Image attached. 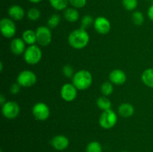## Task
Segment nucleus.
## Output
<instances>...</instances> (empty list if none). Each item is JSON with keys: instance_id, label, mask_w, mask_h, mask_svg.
<instances>
[{"instance_id": "423d86ee", "label": "nucleus", "mask_w": 153, "mask_h": 152, "mask_svg": "<svg viewBox=\"0 0 153 152\" xmlns=\"http://www.w3.org/2000/svg\"><path fill=\"white\" fill-rule=\"evenodd\" d=\"M37 43L42 47H45L50 44L52 35L51 28L48 26H40L36 30Z\"/></svg>"}, {"instance_id": "2f4dec72", "label": "nucleus", "mask_w": 153, "mask_h": 152, "mask_svg": "<svg viewBox=\"0 0 153 152\" xmlns=\"http://www.w3.org/2000/svg\"><path fill=\"white\" fill-rule=\"evenodd\" d=\"M147 15L148 17L149 18V19L153 22V4L149 7V9H148Z\"/></svg>"}, {"instance_id": "20e7f679", "label": "nucleus", "mask_w": 153, "mask_h": 152, "mask_svg": "<svg viewBox=\"0 0 153 152\" xmlns=\"http://www.w3.org/2000/svg\"><path fill=\"white\" fill-rule=\"evenodd\" d=\"M117 122V116L114 111L110 110H105L100 117L99 123L103 129L108 130L114 128Z\"/></svg>"}, {"instance_id": "0eeeda50", "label": "nucleus", "mask_w": 153, "mask_h": 152, "mask_svg": "<svg viewBox=\"0 0 153 152\" xmlns=\"http://www.w3.org/2000/svg\"><path fill=\"white\" fill-rule=\"evenodd\" d=\"M0 31L3 37L6 38H12L16 33V27L13 19L9 18H3L0 21Z\"/></svg>"}, {"instance_id": "4be33fe9", "label": "nucleus", "mask_w": 153, "mask_h": 152, "mask_svg": "<svg viewBox=\"0 0 153 152\" xmlns=\"http://www.w3.org/2000/svg\"><path fill=\"white\" fill-rule=\"evenodd\" d=\"M102 94L104 96H109L111 95L114 92V86L113 83L111 81H105L101 85L100 88Z\"/></svg>"}, {"instance_id": "393cba45", "label": "nucleus", "mask_w": 153, "mask_h": 152, "mask_svg": "<svg viewBox=\"0 0 153 152\" xmlns=\"http://www.w3.org/2000/svg\"><path fill=\"white\" fill-rule=\"evenodd\" d=\"M131 19H132V22L134 25H141L144 22V16L141 12L136 10L132 13Z\"/></svg>"}, {"instance_id": "4468645a", "label": "nucleus", "mask_w": 153, "mask_h": 152, "mask_svg": "<svg viewBox=\"0 0 153 152\" xmlns=\"http://www.w3.org/2000/svg\"><path fill=\"white\" fill-rule=\"evenodd\" d=\"M10 50L16 55L24 54L25 51V43L22 38H14L10 42Z\"/></svg>"}, {"instance_id": "9d476101", "label": "nucleus", "mask_w": 153, "mask_h": 152, "mask_svg": "<svg viewBox=\"0 0 153 152\" xmlns=\"http://www.w3.org/2000/svg\"><path fill=\"white\" fill-rule=\"evenodd\" d=\"M77 91L73 83H65L61 89V96L67 102H71L77 97Z\"/></svg>"}, {"instance_id": "412c9836", "label": "nucleus", "mask_w": 153, "mask_h": 152, "mask_svg": "<svg viewBox=\"0 0 153 152\" xmlns=\"http://www.w3.org/2000/svg\"><path fill=\"white\" fill-rule=\"evenodd\" d=\"M51 6L56 10H66L68 5L69 0H49Z\"/></svg>"}, {"instance_id": "2eb2a0df", "label": "nucleus", "mask_w": 153, "mask_h": 152, "mask_svg": "<svg viewBox=\"0 0 153 152\" xmlns=\"http://www.w3.org/2000/svg\"><path fill=\"white\" fill-rule=\"evenodd\" d=\"M8 15L10 19L19 21L23 19L25 16V10L21 6L18 5V4H14L9 7Z\"/></svg>"}, {"instance_id": "a878e982", "label": "nucleus", "mask_w": 153, "mask_h": 152, "mask_svg": "<svg viewBox=\"0 0 153 152\" xmlns=\"http://www.w3.org/2000/svg\"><path fill=\"white\" fill-rule=\"evenodd\" d=\"M40 10L36 7H32V8L29 9L27 12V17L28 19L31 21H36L40 17Z\"/></svg>"}, {"instance_id": "cd10ccee", "label": "nucleus", "mask_w": 153, "mask_h": 152, "mask_svg": "<svg viewBox=\"0 0 153 152\" xmlns=\"http://www.w3.org/2000/svg\"><path fill=\"white\" fill-rule=\"evenodd\" d=\"M94 20L92 16L90 15H85L82 18V20H81V28L86 30L91 25H94Z\"/></svg>"}, {"instance_id": "c756f323", "label": "nucleus", "mask_w": 153, "mask_h": 152, "mask_svg": "<svg viewBox=\"0 0 153 152\" xmlns=\"http://www.w3.org/2000/svg\"><path fill=\"white\" fill-rule=\"evenodd\" d=\"M69 3L75 8H82L86 5L87 0H69Z\"/></svg>"}, {"instance_id": "6e6552de", "label": "nucleus", "mask_w": 153, "mask_h": 152, "mask_svg": "<svg viewBox=\"0 0 153 152\" xmlns=\"http://www.w3.org/2000/svg\"><path fill=\"white\" fill-rule=\"evenodd\" d=\"M20 108L19 104L15 101H7L3 106H1V113L4 117L7 119H16L19 114Z\"/></svg>"}, {"instance_id": "473e14b6", "label": "nucleus", "mask_w": 153, "mask_h": 152, "mask_svg": "<svg viewBox=\"0 0 153 152\" xmlns=\"http://www.w3.org/2000/svg\"><path fill=\"white\" fill-rule=\"evenodd\" d=\"M6 102H7V101H6V98L2 95V94H1V95H0V104H1V106L4 105Z\"/></svg>"}, {"instance_id": "72a5a7b5", "label": "nucleus", "mask_w": 153, "mask_h": 152, "mask_svg": "<svg viewBox=\"0 0 153 152\" xmlns=\"http://www.w3.org/2000/svg\"><path fill=\"white\" fill-rule=\"evenodd\" d=\"M28 1L31 3H39L43 1V0H28Z\"/></svg>"}, {"instance_id": "e433bc0d", "label": "nucleus", "mask_w": 153, "mask_h": 152, "mask_svg": "<svg viewBox=\"0 0 153 152\" xmlns=\"http://www.w3.org/2000/svg\"><path fill=\"white\" fill-rule=\"evenodd\" d=\"M147 1H150V0H147Z\"/></svg>"}, {"instance_id": "39448f33", "label": "nucleus", "mask_w": 153, "mask_h": 152, "mask_svg": "<svg viewBox=\"0 0 153 152\" xmlns=\"http://www.w3.org/2000/svg\"><path fill=\"white\" fill-rule=\"evenodd\" d=\"M37 82V75L30 70H23L18 75L16 83L23 87H30L34 86Z\"/></svg>"}, {"instance_id": "7ed1b4c3", "label": "nucleus", "mask_w": 153, "mask_h": 152, "mask_svg": "<svg viewBox=\"0 0 153 152\" xmlns=\"http://www.w3.org/2000/svg\"><path fill=\"white\" fill-rule=\"evenodd\" d=\"M42 51L39 46L36 45H31L26 48L24 52L23 58L25 62L29 65L37 64L42 59Z\"/></svg>"}, {"instance_id": "c85d7f7f", "label": "nucleus", "mask_w": 153, "mask_h": 152, "mask_svg": "<svg viewBox=\"0 0 153 152\" xmlns=\"http://www.w3.org/2000/svg\"><path fill=\"white\" fill-rule=\"evenodd\" d=\"M63 74L67 78H73V76H74V69H73V67L70 65L67 64V65H65L64 67H63Z\"/></svg>"}, {"instance_id": "dca6fc26", "label": "nucleus", "mask_w": 153, "mask_h": 152, "mask_svg": "<svg viewBox=\"0 0 153 152\" xmlns=\"http://www.w3.org/2000/svg\"><path fill=\"white\" fill-rule=\"evenodd\" d=\"M134 113V108L129 103H123L118 107V113L123 118L131 117Z\"/></svg>"}, {"instance_id": "f704fd0d", "label": "nucleus", "mask_w": 153, "mask_h": 152, "mask_svg": "<svg viewBox=\"0 0 153 152\" xmlns=\"http://www.w3.org/2000/svg\"><path fill=\"white\" fill-rule=\"evenodd\" d=\"M0 66H1V69H0V71L1 72L3 70V63H2V62L0 63Z\"/></svg>"}, {"instance_id": "5701e85b", "label": "nucleus", "mask_w": 153, "mask_h": 152, "mask_svg": "<svg viewBox=\"0 0 153 152\" xmlns=\"http://www.w3.org/2000/svg\"><path fill=\"white\" fill-rule=\"evenodd\" d=\"M60 22H61V16L58 14H57V13H54L48 19L47 26L49 28L53 29V28H55L59 25Z\"/></svg>"}, {"instance_id": "b1692460", "label": "nucleus", "mask_w": 153, "mask_h": 152, "mask_svg": "<svg viewBox=\"0 0 153 152\" xmlns=\"http://www.w3.org/2000/svg\"><path fill=\"white\" fill-rule=\"evenodd\" d=\"M86 152H102V147L99 142L92 141L86 147Z\"/></svg>"}, {"instance_id": "aec40b11", "label": "nucleus", "mask_w": 153, "mask_h": 152, "mask_svg": "<svg viewBox=\"0 0 153 152\" xmlns=\"http://www.w3.org/2000/svg\"><path fill=\"white\" fill-rule=\"evenodd\" d=\"M97 104L100 110H103V111L110 110L111 107V101L108 99L107 96H104V95L97 98Z\"/></svg>"}, {"instance_id": "f03ea898", "label": "nucleus", "mask_w": 153, "mask_h": 152, "mask_svg": "<svg viewBox=\"0 0 153 152\" xmlns=\"http://www.w3.org/2000/svg\"><path fill=\"white\" fill-rule=\"evenodd\" d=\"M73 83L78 90H85L91 86L93 77L91 73L86 69H81L75 73L73 78Z\"/></svg>"}, {"instance_id": "1a4fd4ad", "label": "nucleus", "mask_w": 153, "mask_h": 152, "mask_svg": "<svg viewBox=\"0 0 153 152\" xmlns=\"http://www.w3.org/2000/svg\"><path fill=\"white\" fill-rule=\"evenodd\" d=\"M32 113L37 120L45 121L49 117L50 110L46 104L43 102H38L33 107Z\"/></svg>"}, {"instance_id": "f3484780", "label": "nucleus", "mask_w": 153, "mask_h": 152, "mask_svg": "<svg viewBox=\"0 0 153 152\" xmlns=\"http://www.w3.org/2000/svg\"><path fill=\"white\" fill-rule=\"evenodd\" d=\"M64 16L69 22H76L79 18V13L75 7H69L64 10Z\"/></svg>"}, {"instance_id": "ddd939ff", "label": "nucleus", "mask_w": 153, "mask_h": 152, "mask_svg": "<svg viewBox=\"0 0 153 152\" xmlns=\"http://www.w3.org/2000/svg\"><path fill=\"white\" fill-rule=\"evenodd\" d=\"M126 74L121 69H114L109 74V80L113 84L122 85L126 81Z\"/></svg>"}, {"instance_id": "bb28decb", "label": "nucleus", "mask_w": 153, "mask_h": 152, "mask_svg": "<svg viewBox=\"0 0 153 152\" xmlns=\"http://www.w3.org/2000/svg\"><path fill=\"white\" fill-rule=\"evenodd\" d=\"M122 3L124 8L128 11L135 10L138 4L137 0H123Z\"/></svg>"}, {"instance_id": "a211bd4d", "label": "nucleus", "mask_w": 153, "mask_h": 152, "mask_svg": "<svg viewBox=\"0 0 153 152\" xmlns=\"http://www.w3.org/2000/svg\"><path fill=\"white\" fill-rule=\"evenodd\" d=\"M142 82L148 87L153 88V68L146 69L141 75Z\"/></svg>"}, {"instance_id": "f8f14e48", "label": "nucleus", "mask_w": 153, "mask_h": 152, "mask_svg": "<svg viewBox=\"0 0 153 152\" xmlns=\"http://www.w3.org/2000/svg\"><path fill=\"white\" fill-rule=\"evenodd\" d=\"M70 141L64 135H57L51 140V145L57 151H64L69 146Z\"/></svg>"}, {"instance_id": "9b49d317", "label": "nucleus", "mask_w": 153, "mask_h": 152, "mask_svg": "<svg viewBox=\"0 0 153 152\" xmlns=\"http://www.w3.org/2000/svg\"><path fill=\"white\" fill-rule=\"evenodd\" d=\"M94 27L95 31L100 34H107L110 31L111 25L108 19L105 16H98L94 20Z\"/></svg>"}, {"instance_id": "7c9ffc66", "label": "nucleus", "mask_w": 153, "mask_h": 152, "mask_svg": "<svg viewBox=\"0 0 153 152\" xmlns=\"http://www.w3.org/2000/svg\"><path fill=\"white\" fill-rule=\"evenodd\" d=\"M20 87L21 86L18 83H13L11 86H10V92L12 95H16L20 91Z\"/></svg>"}, {"instance_id": "4c0bfd02", "label": "nucleus", "mask_w": 153, "mask_h": 152, "mask_svg": "<svg viewBox=\"0 0 153 152\" xmlns=\"http://www.w3.org/2000/svg\"><path fill=\"white\" fill-rule=\"evenodd\" d=\"M152 1H153V0H152Z\"/></svg>"}, {"instance_id": "c9c22d12", "label": "nucleus", "mask_w": 153, "mask_h": 152, "mask_svg": "<svg viewBox=\"0 0 153 152\" xmlns=\"http://www.w3.org/2000/svg\"><path fill=\"white\" fill-rule=\"evenodd\" d=\"M121 152H128V151H121Z\"/></svg>"}, {"instance_id": "f257e3e1", "label": "nucleus", "mask_w": 153, "mask_h": 152, "mask_svg": "<svg viewBox=\"0 0 153 152\" xmlns=\"http://www.w3.org/2000/svg\"><path fill=\"white\" fill-rule=\"evenodd\" d=\"M90 36L88 31L82 28L74 30L68 36V43L73 49H84L88 46Z\"/></svg>"}, {"instance_id": "6ab92c4d", "label": "nucleus", "mask_w": 153, "mask_h": 152, "mask_svg": "<svg viewBox=\"0 0 153 152\" xmlns=\"http://www.w3.org/2000/svg\"><path fill=\"white\" fill-rule=\"evenodd\" d=\"M22 38L26 44H28L29 46L34 45V43L37 42L36 31H34L33 30L30 29L26 30V31H25L22 33Z\"/></svg>"}]
</instances>
